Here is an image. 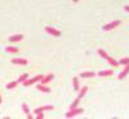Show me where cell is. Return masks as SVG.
Returning a JSON list of instances; mask_svg holds the SVG:
<instances>
[{
    "label": "cell",
    "instance_id": "6da1fadb",
    "mask_svg": "<svg viewBox=\"0 0 129 119\" xmlns=\"http://www.w3.org/2000/svg\"><path fill=\"white\" fill-rule=\"evenodd\" d=\"M84 111V109H81V107H74V109H70V111H67L66 114H64V116L66 118H72L75 115H79Z\"/></svg>",
    "mask_w": 129,
    "mask_h": 119
},
{
    "label": "cell",
    "instance_id": "7a4b0ae2",
    "mask_svg": "<svg viewBox=\"0 0 129 119\" xmlns=\"http://www.w3.org/2000/svg\"><path fill=\"white\" fill-rule=\"evenodd\" d=\"M43 79V75H36V77H34V78H31V79H26L25 82H23V85L25 87H30V85H32V84H35L36 82H39V80H41Z\"/></svg>",
    "mask_w": 129,
    "mask_h": 119
},
{
    "label": "cell",
    "instance_id": "3957f363",
    "mask_svg": "<svg viewBox=\"0 0 129 119\" xmlns=\"http://www.w3.org/2000/svg\"><path fill=\"white\" fill-rule=\"evenodd\" d=\"M54 109V106L53 105H47V106H40V107H38V109H35L34 110V113H35V115L38 114V113H44V111H50V110H53Z\"/></svg>",
    "mask_w": 129,
    "mask_h": 119
},
{
    "label": "cell",
    "instance_id": "277c9868",
    "mask_svg": "<svg viewBox=\"0 0 129 119\" xmlns=\"http://www.w3.org/2000/svg\"><path fill=\"white\" fill-rule=\"evenodd\" d=\"M119 25H120V21L117 19V21H114V22H111V23L105 25V26H103V30H105V31H110V30H112V29L117 27Z\"/></svg>",
    "mask_w": 129,
    "mask_h": 119
},
{
    "label": "cell",
    "instance_id": "5b68a950",
    "mask_svg": "<svg viewBox=\"0 0 129 119\" xmlns=\"http://www.w3.org/2000/svg\"><path fill=\"white\" fill-rule=\"evenodd\" d=\"M45 31L48 32V34L53 35V36H61V31H58L57 29H53V27H50V26H47V27H45Z\"/></svg>",
    "mask_w": 129,
    "mask_h": 119
},
{
    "label": "cell",
    "instance_id": "8992f818",
    "mask_svg": "<svg viewBox=\"0 0 129 119\" xmlns=\"http://www.w3.org/2000/svg\"><path fill=\"white\" fill-rule=\"evenodd\" d=\"M129 74V63L128 65H125V67H124V70L119 74V75H117V79H119V80H123L125 77H126V75Z\"/></svg>",
    "mask_w": 129,
    "mask_h": 119
},
{
    "label": "cell",
    "instance_id": "52a82bcc",
    "mask_svg": "<svg viewBox=\"0 0 129 119\" xmlns=\"http://www.w3.org/2000/svg\"><path fill=\"white\" fill-rule=\"evenodd\" d=\"M10 62L13 65H27V60L25 58H13V60H10Z\"/></svg>",
    "mask_w": 129,
    "mask_h": 119
},
{
    "label": "cell",
    "instance_id": "ba28073f",
    "mask_svg": "<svg viewBox=\"0 0 129 119\" xmlns=\"http://www.w3.org/2000/svg\"><path fill=\"white\" fill-rule=\"evenodd\" d=\"M22 39H23V35L22 34H17V35L9 36V41L10 43H16V41H19V40H22Z\"/></svg>",
    "mask_w": 129,
    "mask_h": 119
},
{
    "label": "cell",
    "instance_id": "9c48e42d",
    "mask_svg": "<svg viewBox=\"0 0 129 119\" xmlns=\"http://www.w3.org/2000/svg\"><path fill=\"white\" fill-rule=\"evenodd\" d=\"M53 78H54V75H53V74H48L47 77H43V79L40 82H41V84H48L49 82L53 80Z\"/></svg>",
    "mask_w": 129,
    "mask_h": 119
},
{
    "label": "cell",
    "instance_id": "30bf717a",
    "mask_svg": "<svg viewBox=\"0 0 129 119\" xmlns=\"http://www.w3.org/2000/svg\"><path fill=\"white\" fill-rule=\"evenodd\" d=\"M36 88H38V91L45 92V93H49V92H50V89L47 87V85H45V84H41V83H40V84H38V87H36Z\"/></svg>",
    "mask_w": 129,
    "mask_h": 119
},
{
    "label": "cell",
    "instance_id": "8fae6325",
    "mask_svg": "<svg viewBox=\"0 0 129 119\" xmlns=\"http://www.w3.org/2000/svg\"><path fill=\"white\" fill-rule=\"evenodd\" d=\"M80 77L81 78H93V77H95V73H93V71H84V73L80 74Z\"/></svg>",
    "mask_w": 129,
    "mask_h": 119
},
{
    "label": "cell",
    "instance_id": "7c38bea8",
    "mask_svg": "<svg viewBox=\"0 0 129 119\" xmlns=\"http://www.w3.org/2000/svg\"><path fill=\"white\" fill-rule=\"evenodd\" d=\"M72 84H74V91L79 92V89H80V84H79V79H78L76 77L72 78Z\"/></svg>",
    "mask_w": 129,
    "mask_h": 119
},
{
    "label": "cell",
    "instance_id": "4fadbf2b",
    "mask_svg": "<svg viewBox=\"0 0 129 119\" xmlns=\"http://www.w3.org/2000/svg\"><path fill=\"white\" fill-rule=\"evenodd\" d=\"M112 74H114L112 70H103V71H100V73H98L100 77H111Z\"/></svg>",
    "mask_w": 129,
    "mask_h": 119
},
{
    "label": "cell",
    "instance_id": "5bb4252c",
    "mask_svg": "<svg viewBox=\"0 0 129 119\" xmlns=\"http://www.w3.org/2000/svg\"><path fill=\"white\" fill-rule=\"evenodd\" d=\"M106 60H107V62H109L112 67H116L117 65H119V62H117L116 60H114L112 57H110V56H107V58H106Z\"/></svg>",
    "mask_w": 129,
    "mask_h": 119
},
{
    "label": "cell",
    "instance_id": "9a60e30c",
    "mask_svg": "<svg viewBox=\"0 0 129 119\" xmlns=\"http://www.w3.org/2000/svg\"><path fill=\"white\" fill-rule=\"evenodd\" d=\"M87 91H88V87H87V85H85V87H83V88H80V89H79V96H78V97H79L80 100L83 99V97H84L85 94H87Z\"/></svg>",
    "mask_w": 129,
    "mask_h": 119
},
{
    "label": "cell",
    "instance_id": "2e32d148",
    "mask_svg": "<svg viewBox=\"0 0 129 119\" xmlns=\"http://www.w3.org/2000/svg\"><path fill=\"white\" fill-rule=\"evenodd\" d=\"M17 84H18V80H14V82H10V83H8V85H7V88H8V89H13V88H16V87H17Z\"/></svg>",
    "mask_w": 129,
    "mask_h": 119
},
{
    "label": "cell",
    "instance_id": "e0dca14e",
    "mask_svg": "<svg viewBox=\"0 0 129 119\" xmlns=\"http://www.w3.org/2000/svg\"><path fill=\"white\" fill-rule=\"evenodd\" d=\"M5 51H7V52H9V53H17L19 49H18V48H16V47H7V48H5Z\"/></svg>",
    "mask_w": 129,
    "mask_h": 119
},
{
    "label": "cell",
    "instance_id": "ac0fdd59",
    "mask_svg": "<svg viewBox=\"0 0 129 119\" xmlns=\"http://www.w3.org/2000/svg\"><path fill=\"white\" fill-rule=\"evenodd\" d=\"M27 78H28V75H27V74H22V75H21V77L18 78V83H23Z\"/></svg>",
    "mask_w": 129,
    "mask_h": 119
},
{
    "label": "cell",
    "instance_id": "d6986e66",
    "mask_svg": "<svg viewBox=\"0 0 129 119\" xmlns=\"http://www.w3.org/2000/svg\"><path fill=\"white\" fill-rule=\"evenodd\" d=\"M79 102H80V99H79V97H78V99H76V100H74V102L71 104V106H70V109H74V107H78Z\"/></svg>",
    "mask_w": 129,
    "mask_h": 119
},
{
    "label": "cell",
    "instance_id": "ffe728a7",
    "mask_svg": "<svg viewBox=\"0 0 129 119\" xmlns=\"http://www.w3.org/2000/svg\"><path fill=\"white\" fill-rule=\"evenodd\" d=\"M97 52H98V55H100L101 57H103L105 60L107 58V56H109V55H107V53H106V52H105L103 49H98V51H97Z\"/></svg>",
    "mask_w": 129,
    "mask_h": 119
},
{
    "label": "cell",
    "instance_id": "44dd1931",
    "mask_svg": "<svg viewBox=\"0 0 129 119\" xmlns=\"http://www.w3.org/2000/svg\"><path fill=\"white\" fill-rule=\"evenodd\" d=\"M119 63H121V65H124V66H125V65H128V63H129V57H125V58H121V60L119 61Z\"/></svg>",
    "mask_w": 129,
    "mask_h": 119
},
{
    "label": "cell",
    "instance_id": "7402d4cb",
    "mask_svg": "<svg viewBox=\"0 0 129 119\" xmlns=\"http://www.w3.org/2000/svg\"><path fill=\"white\" fill-rule=\"evenodd\" d=\"M22 110H23L25 114H28V113H30V109H28V106H27L26 104H22Z\"/></svg>",
    "mask_w": 129,
    "mask_h": 119
},
{
    "label": "cell",
    "instance_id": "603a6c76",
    "mask_svg": "<svg viewBox=\"0 0 129 119\" xmlns=\"http://www.w3.org/2000/svg\"><path fill=\"white\" fill-rule=\"evenodd\" d=\"M36 118L38 119H43V118H44V113H38L36 114Z\"/></svg>",
    "mask_w": 129,
    "mask_h": 119
},
{
    "label": "cell",
    "instance_id": "cb8c5ba5",
    "mask_svg": "<svg viewBox=\"0 0 129 119\" xmlns=\"http://www.w3.org/2000/svg\"><path fill=\"white\" fill-rule=\"evenodd\" d=\"M26 115H27V118H28V119H32V118H34V115L30 114V113H28V114H26Z\"/></svg>",
    "mask_w": 129,
    "mask_h": 119
},
{
    "label": "cell",
    "instance_id": "d4e9b609",
    "mask_svg": "<svg viewBox=\"0 0 129 119\" xmlns=\"http://www.w3.org/2000/svg\"><path fill=\"white\" fill-rule=\"evenodd\" d=\"M124 9L126 10V12H129V5H125V7H124Z\"/></svg>",
    "mask_w": 129,
    "mask_h": 119
},
{
    "label": "cell",
    "instance_id": "484cf974",
    "mask_svg": "<svg viewBox=\"0 0 129 119\" xmlns=\"http://www.w3.org/2000/svg\"><path fill=\"white\" fill-rule=\"evenodd\" d=\"M0 104H2V94H0Z\"/></svg>",
    "mask_w": 129,
    "mask_h": 119
},
{
    "label": "cell",
    "instance_id": "4316f807",
    "mask_svg": "<svg viewBox=\"0 0 129 119\" xmlns=\"http://www.w3.org/2000/svg\"><path fill=\"white\" fill-rule=\"evenodd\" d=\"M72 2H74V3H76V2H79V0H72Z\"/></svg>",
    "mask_w": 129,
    "mask_h": 119
}]
</instances>
